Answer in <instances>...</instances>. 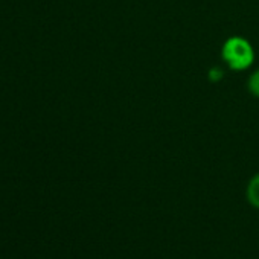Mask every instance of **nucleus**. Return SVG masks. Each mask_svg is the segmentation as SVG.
<instances>
[{"mask_svg":"<svg viewBox=\"0 0 259 259\" xmlns=\"http://www.w3.org/2000/svg\"><path fill=\"white\" fill-rule=\"evenodd\" d=\"M221 57L232 70H245L254 61V51L244 37H229L221 48Z\"/></svg>","mask_w":259,"mask_h":259,"instance_id":"1","label":"nucleus"},{"mask_svg":"<svg viewBox=\"0 0 259 259\" xmlns=\"http://www.w3.org/2000/svg\"><path fill=\"white\" fill-rule=\"evenodd\" d=\"M245 197H247V201L251 207L259 209V172L254 174L248 180L247 189H245Z\"/></svg>","mask_w":259,"mask_h":259,"instance_id":"2","label":"nucleus"},{"mask_svg":"<svg viewBox=\"0 0 259 259\" xmlns=\"http://www.w3.org/2000/svg\"><path fill=\"white\" fill-rule=\"evenodd\" d=\"M247 89H248V92H250L254 98H259V69L254 70V72L248 76Z\"/></svg>","mask_w":259,"mask_h":259,"instance_id":"3","label":"nucleus"},{"mask_svg":"<svg viewBox=\"0 0 259 259\" xmlns=\"http://www.w3.org/2000/svg\"><path fill=\"white\" fill-rule=\"evenodd\" d=\"M223 78V70L218 69V67H213L209 70V79L210 81H220Z\"/></svg>","mask_w":259,"mask_h":259,"instance_id":"4","label":"nucleus"}]
</instances>
